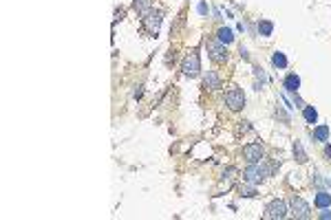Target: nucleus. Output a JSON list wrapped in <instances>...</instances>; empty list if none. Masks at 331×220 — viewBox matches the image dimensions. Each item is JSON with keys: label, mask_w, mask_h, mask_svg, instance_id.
I'll return each instance as SVG.
<instances>
[{"label": "nucleus", "mask_w": 331, "mask_h": 220, "mask_svg": "<svg viewBox=\"0 0 331 220\" xmlns=\"http://www.w3.org/2000/svg\"><path fill=\"white\" fill-rule=\"evenodd\" d=\"M325 154H327V159H331V145H327V148H325Z\"/></svg>", "instance_id": "obj_24"}, {"label": "nucleus", "mask_w": 331, "mask_h": 220, "mask_svg": "<svg viewBox=\"0 0 331 220\" xmlns=\"http://www.w3.org/2000/svg\"><path fill=\"white\" fill-rule=\"evenodd\" d=\"M203 88H208V90H219V88H221V77L216 75L214 71H208L206 75H203Z\"/></svg>", "instance_id": "obj_9"}, {"label": "nucleus", "mask_w": 331, "mask_h": 220, "mask_svg": "<svg viewBox=\"0 0 331 220\" xmlns=\"http://www.w3.org/2000/svg\"><path fill=\"white\" fill-rule=\"evenodd\" d=\"M283 86H285V90H287V93H298V88H301V77L292 73V75L285 77Z\"/></svg>", "instance_id": "obj_10"}, {"label": "nucleus", "mask_w": 331, "mask_h": 220, "mask_svg": "<svg viewBox=\"0 0 331 220\" xmlns=\"http://www.w3.org/2000/svg\"><path fill=\"white\" fill-rule=\"evenodd\" d=\"M294 157H296V161L298 163H307V159H309V157H307V152H305V150H302V145H301V141H294Z\"/></svg>", "instance_id": "obj_15"}, {"label": "nucleus", "mask_w": 331, "mask_h": 220, "mask_svg": "<svg viewBox=\"0 0 331 220\" xmlns=\"http://www.w3.org/2000/svg\"><path fill=\"white\" fill-rule=\"evenodd\" d=\"M241 196H245V198H252V196H256V190H254L252 183H249V187H241Z\"/></svg>", "instance_id": "obj_19"}, {"label": "nucleus", "mask_w": 331, "mask_h": 220, "mask_svg": "<svg viewBox=\"0 0 331 220\" xmlns=\"http://www.w3.org/2000/svg\"><path fill=\"white\" fill-rule=\"evenodd\" d=\"M206 49H208V57H210L212 62H216V64H225V62H228L230 53H228L225 44L221 42L219 38H210V40H208Z\"/></svg>", "instance_id": "obj_3"}, {"label": "nucleus", "mask_w": 331, "mask_h": 220, "mask_svg": "<svg viewBox=\"0 0 331 220\" xmlns=\"http://www.w3.org/2000/svg\"><path fill=\"white\" fill-rule=\"evenodd\" d=\"M314 139L320 141V143L329 141V126H316L314 128Z\"/></svg>", "instance_id": "obj_13"}, {"label": "nucleus", "mask_w": 331, "mask_h": 220, "mask_svg": "<svg viewBox=\"0 0 331 220\" xmlns=\"http://www.w3.org/2000/svg\"><path fill=\"white\" fill-rule=\"evenodd\" d=\"M280 167V161H271V163H249L247 169L243 172V178H245L247 183H252V185H256V183L265 181L267 176H271V174L276 172V169Z\"/></svg>", "instance_id": "obj_1"}, {"label": "nucleus", "mask_w": 331, "mask_h": 220, "mask_svg": "<svg viewBox=\"0 0 331 220\" xmlns=\"http://www.w3.org/2000/svg\"><path fill=\"white\" fill-rule=\"evenodd\" d=\"M302 114H305V121L307 123H316V121H318V112H316L314 106H305Z\"/></svg>", "instance_id": "obj_18"}, {"label": "nucleus", "mask_w": 331, "mask_h": 220, "mask_svg": "<svg viewBox=\"0 0 331 220\" xmlns=\"http://www.w3.org/2000/svg\"><path fill=\"white\" fill-rule=\"evenodd\" d=\"M243 157H245L247 163H261L263 157H265V148L261 143H247L243 148Z\"/></svg>", "instance_id": "obj_8"}, {"label": "nucleus", "mask_w": 331, "mask_h": 220, "mask_svg": "<svg viewBox=\"0 0 331 220\" xmlns=\"http://www.w3.org/2000/svg\"><path fill=\"white\" fill-rule=\"evenodd\" d=\"M287 214H289V207L285 200H271L265 207V218H270V220H283Z\"/></svg>", "instance_id": "obj_7"}, {"label": "nucleus", "mask_w": 331, "mask_h": 220, "mask_svg": "<svg viewBox=\"0 0 331 220\" xmlns=\"http://www.w3.org/2000/svg\"><path fill=\"white\" fill-rule=\"evenodd\" d=\"M320 218H325V220L331 218V212H323V214H320Z\"/></svg>", "instance_id": "obj_23"}, {"label": "nucleus", "mask_w": 331, "mask_h": 220, "mask_svg": "<svg viewBox=\"0 0 331 220\" xmlns=\"http://www.w3.org/2000/svg\"><path fill=\"white\" fill-rule=\"evenodd\" d=\"M258 33H261L263 38H270V35L274 33V22H270V20H261V22H258Z\"/></svg>", "instance_id": "obj_14"}, {"label": "nucleus", "mask_w": 331, "mask_h": 220, "mask_svg": "<svg viewBox=\"0 0 331 220\" xmlns=\"http://www.w3.org/2000/svg\"><path fill=\"white\" fill-rule=\"evenodd\" d=\"M225 104H228V108L232 110V112H239V110L245 108V93H243L241 88H237V86H232V88L225 93Z\"/></svg>", "instance_id": "obj_4"}, {"label": "nucleus", "mask_w": 331, "mask_h": 220, "mask_svg": "<svg viewBox=\"0 0 331 220\" xmlns=\"http://www.w3.org/2000/svg\"><path fill=\"white\" fill-rule=\"evenodd\" d=\"M289 212H292V216L298 218V220L311 218V207L301 198V196H294V198L289 200Z\"/></svg>", "instance_id": "obj_6"}, {"label": "nucleus", "mask_w": 331, "mask_h": 220, "mask_svg": "<svg viewBox=\"0 0 331 220\" xmlns=\"http://www.w3.org/2000/svg\"><path fill=\"white\" fill-rule=\"evenodd\" d=\"M234 176H237V169H234V167H228V169L223 172V181H228V183H232Z\"/></svg>", "instance_id": "obj_20"}, {"label": "nucleus", "mask_w": 331, "mask_h": 220, "mask_svg": "<svg viewBox=\"0 0 331 220\" xmlns=\"http://www.w3.org/2000/svg\"><path fill=\"white\" fill-rule=\"evenodd\" d=\"M133 9L137 13H146L148 9H152V0H133Z\"/></svg>", "instance_id": "obj_16"}, {"label": "nucleus", "mask_w": 331, "mask_h": 220, "mask_svg": "<svg viewBox=\"0 0 331 220\" xmlns=\"http://www.w3.org/2000/svg\"><path fill=\"white\" fill-rule=\"evenodd\" d=\"M117 20H124V9H120V11H115V22Z\"/></svg>", "instance_id": "obj_21"}, {"label": "nucleus", "mask_w": 331, "mask_h": 220, "mask_svg": "<svg viewBox=\"0 0 331 220\" xmlns=\"http://www.w3.org/2000/svg\"><path fill=\"white\" fill-rule=\"evenodd\" d=\"M181 71H183V75H188V77H197L199 73H201V57H199L197 51H190L188 55H185Z\"/></svg>", "instance_id": "obj_5"}, {"label": "nucleus", "mask_w": 331, "mask_h": 220, "mask_svg": "<svg viewBox=\"0 0 331 220\" xmlns=\"http://www.w3.org/2000/svg\"><path fill=\"white\" fill-rule=\"evenodd\" d=\"M161 20H164V13H161L159 9H148L146 13H142V25H144V29H146V33L152 35V38L159 33Z\"/></svg>", "instance_id": "obj_2"}, {"label": "nucleus", "mask_w": 331, "mask_h": 220, "mask_svg": "<svg viewBox=\"0 0 331 220\" xmlns=\"http://www.w3.org/2000/svg\"><path fill=\"white\" fill-rule=\"evenodd\" d=\"M271 64H274L276 68H285V66H287V57H285V53L276 51L274 55H271Z\"/></svg>", "instance_id": "obj_17"}, {"label": "nucleus", "mask_w": 331, "mask_h": 220, "mask_svg": "<svg viewBox=\"0 0 331 220\" xmlns=\"http://www.w3.org/2000/svg\"><path fill=\"white\" fill-rule=\"evenodd\" d=\"M216 38H219L221 42L225 44V47H228V44H232V42H234V35H232V31H230L228 27H221V29L216 31Z\"/></svg>", "instance_id": "obj_12"}, {"label": "nucleus", "mask_w": 331, "mask_h": 220, "mask_svg": "<svg viewBox=\"0 0 331 220\" xmlns=\"http://www.w3.org/2000/svg\"><path fill=\"white\" fill-rule=\"evenodd\" d=\"M241 57H243V59H249V55H247V51H245L243 47H241Z\"/></svg>", "instance_id": "obj_22"}, {"label": "nucleus", "mask_w": 331, "mask_h": 220, "mask_svg": "<svg viewBox=\"0 0 331 220\" xmlns=\"http://www.w3.org/2000/svg\"><path fill=\"white\" fill-rule=\"evenodd\" d=\"M316 207H320V209L331 207V194H327V192H318V194H316Z\"/></svg>", "instance_id": "obj_11"}]
</instances>
